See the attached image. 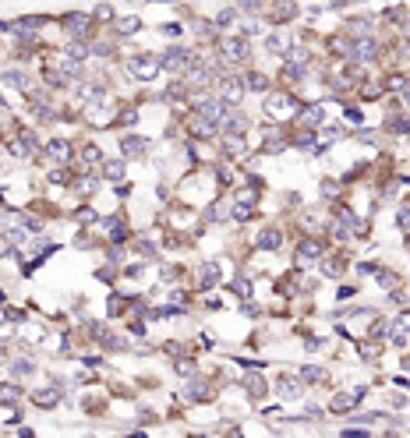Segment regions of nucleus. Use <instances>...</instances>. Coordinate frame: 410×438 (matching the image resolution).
<instances>
[{
	"mask_svg": "<svg viewBox=\"0 0 410 438\" xmlns=\"http://www.w3.org/2000/svg\"><path fill=\"white\" fill-rule=\"evenodd\" d=\"M128 68H131V74H135V78H141V81H152V78H156V71H159V60L141 53V57H131V64H128Z\"/></svg>",
	"mask_w": 410,
	"mask_h": 438,
	"instance_id": "f03ea898",
	"label": "nucleus"
},
{
	"mask_svg": "<svg viewBox=\"0 0 410 438\" xmlns=\"http://www.w3.org/2000/svg\"><path fill=\"white\" fill-rule=\"evenodd\" d=\"M266 110H269V117H273V120L290 117V96H269V99H266Z\"/></svg>",
	"mask_w": 410,
	"mask_h": 438,
	"instance_id": "20e7f679",
	"label": "nucleus"
},
{
	"mask_svg": "<svg viewBox=\"0 0 410 438\" xmlns=\"http://www.w3.org/2000/svg\"><path fill=\"white\" fill-rule=\"evenodd\" d=\"M219 283V262H205L202 265V287L209 290V287H216Z\"/></svg>",
	"mask_w": 410,
	"mask_h": 438,
	"instance_id": "6e6552de",
	"label": "nucleus"
},
{
	"mask_svg": "<svg viewBox=\"0 0 410 438\" xmlns=\"http://www.w3.org/2000/svg\"><path fill=\"white\" fill-rule=\"evenodd\" d=\"M219 25H230V21H237V11L233 7H226V11H219V18H216Z\"/></svg>",
	"mask_w": 410,
	"mask_h": 438,
	"instance_id": "a878e982",
	"label": "nucleus"
},
{
	"mask_svg": "<svg viewBox=\"0 0 410 438\" xmlns=\"http://www.w3.org/2000/svg\"><path fill=\"white\" fill-rule=\"evenodd\" d=\"M36 367L28 364V361H14V374H32Z\"/></svg>",
	"mask_w": 410,
	"mask_h": 438,
	"instance_id": "c85d7f7f",
	"label": "nucleus"
},
{
	"mask_svg": "<svg viewBox=\"0 0 410 438\" xmlns=\"http://www.w3.org/2000/svg\"><path fill=\"white\" fill-rule=\"evenodd\" d=\"M50 155H53V159H71V145L64 138H53V142H50Z\"/></svg>",
	"mask_w": 410,
	"mask_h": 438,
	"instance_id": "dca6fc26",
	"label": "nucleus"
},
{
	"mask_svg": "<svg viewBox=\"0 0 410 438\" xmlns=\"http://www.w3.org/2000/svg\"><path fill=\"white\" fill-rule=\"evenodd\" d=\"M241 96H244V85H241L237 78L223 81V106H226V103H241Z\"/></svg>",
	"mask_w": 410,
	"mask_h": 438,
	"instance_id": "423d86ee",
	"label": "nucleus"
},
{
	"mask_svg": "<svg viewBox=\"0 0 410 438\" xmlns=\"http://www.w3.org/2000/svg\"><path fill=\"white\" fill-rule=\"evenodd\" d=\"M219 57L223 60H244L248 57V43L241 36H223L219 39Z\"/></svg>",
	"mask_w": 410,
	"mask_h": 438,
	"instance_id": "f257e3e1",
	"label": "nucleus"
},
{
	"mask_svg": "<svg viewBox=\"0 0 410 438\" xmlns=\"http://www.w3.org/2000/svg\"><path fill=\"white\" fill-rule=\"evenodd\" d=\"M403 99H407V103H410V88H403Z\"/></svg>",
	"mask_w": 410,
	"mask_h": 438,
	"instance_id": "72a5a7b5",
	"label": "nucleus"
},
{
	"mask_svg": "<svg viewBox=\"0 0 410 438\" xmlns=\"http://www.w3.org/2000/svg\"><path fill=\"white\" fill-rule=\"evenodd\" d=\"M4 81H7V85H14V88H28V74H25V71H18V68L4 71Z\"/></svg>",
	"mask_w": 410,
	"mask_h": 438,
	"instance_id": "4468645a",
	"label": "nucleus"
},
{
	"mask_svg": "<svg viewBox=\"0 0 410 438\" xmlns=\"http://www.w3.org/2000/svg\"><path fill=\"white\" fill-rule=\"evenodd\" d=\"M354 403H357V396H336L333 399V410H350Z\"/></svg>",
	"mask_w": 410,
	"mask_h": 438,
	"instance_id": "5701e85b",
	"label": "nucleus"
},
{
	"mask_svg": "<svg viewBox=\"0 0 410 438\" xmlns=\"http://www.w3.org/2000/svg\"><path fill=\"white\" fill-rule=\"evenodd\" d=\"M81 155H85V163H99V159H103L99 145H85V148H81Z\"/></svg>",
	"mask_w": 410,
	"mask_h": 438,
	"instance_id": "4be33fe9",
	"label": "nucleus"
},
{
	"mask_svg": "<svg viewBox=\"0 0 410 438\" xmlns=\"http://www.w3.org/2000/svg\"><path fill=\"white\" fill-rule=\"evenodd\" d=\"M396 226H400V230H410V209H400V212H396Z\"/></svg>",
	"mask_w": 410,
	"mask_h": 438,
	"instance_id": "bb28decb",
	"label": "nucleus"
},
{
	"mask_svg": "<svg viewBox=\"0 0 410 438\" xmlns=\"http://www.w3.org/2000/svg\"><path fill=\"white\" fill-rule=\"evenodd\" d=\"M117 28H121L124 36H135L138 28H141V21H138L135 14H131V18H121V21H117Z\"/></svg>",
	"mask_w": 410,
	"mask_h": 438,
	"instance_id": "a211bd4d",
	"label": "nucleus"
},
{
	"mask_svg": "<svg viewBox=\"0 0 410 438\" xmlns=\"http://www.w3.org/2000/svg\"><path fill=\"white\" fill-rule=\"evenodd\" d=\"M350 53H354L357 60H375V53H378V46H375V39H357V43L350 46Z\"/></svg>",
	"mask_w": 410,
	"mask_h": 438,
	"instance_id": "39448f33",
	"label": "nucleus"
},
{
	"mask_svg": "<svg viewBox=\"0 0 410 438\" xmlns=\"http://www.w3.org/2000/svg\"><path fill=\"white\" fill-rule=\"evenodd\" d=\"M181 32H184L181 21H166V25H163V36H170V39H181Z\"/></svg>",
	"mask_w": 410,
	"mask_h": 438,
	"instance_id": "b1692460",
	"label": "nucleus"
},
{
	"mask_svg": "<svg viewBox=\"0 0 410 438\" xmlns=\"http://www.w3.org/2000/svg\"><path fill=\"white\" fill-rule=\"evenodd\" d=\"M64 25H71V32H85L81 25H89V14H64Z\"/></svg>",
	"mask_w": 410,
	"mask_h": 438,
	"instance_id": "f3484780",
	"label": "nucleus"
},
{
	"mask_svg": "<svg viewBox=\"0 0 410 438\" xmlns=\"http://www.w3.org/2000/svg\"><path fill=\"white\" fill-rule=\"evenodd\" d=\"M226 155H244V138H241V135H237V138H226Z\"/></svg>",
	"mask_w": 410,
	"mask_h": 438,
	"instance_id": "6ab92c4d",
	"label": "nucleus"
},
{
	"mask_svg": "<svg viewBox=\"0 0 410 438\" xmlns=\"http://www.w3.org/2000/svg\"><path fill=\"white\" fill-rule=\"evenodd\" d=\"M32 403L50 410V406H57V392H53V389H39V392H32Z\"/></svg>",
	"mask_w": 410,
	"mask_h": 438,
	"instance_id": "ddd939ff",
	"label": "nucleus"
},
{
	"mask_svg": "<svg viewBox=\"0 0 410 438\" xmlns=\"http://www.w3.org/2000/svg\"><path fill=\"white\" fill-rule=\"evenodd\" d=\"M248 88H255V92H266L269 88V81H266V74H248Z\"/></svg>",
	"mask_w": 410,
	"mask_h": 438,
	"instance_id": "aec40b11",
	"label": "nucleus"
},
{
	"mask_svg": "<svg viewBox=\"0 0 410 438\" xmlns=\"http://www.w3.org/2000/svg\"><path fill=\"white\" fill-rule=\"evenodd\" d=\"M343 438H368L364 431H343Z\"/></svg>",
	"mask_w": 410,
	"mask_h": 438,
	"instance_id": "473e14b6",
	"label": "nucleus"
},
{
	"mask_svg": "<svg viewBox=\"0 0 410 438\" xmlns=\"http://www.w3.org/2000/svg\"><path fill=\"white\" fill-rule=\"evenodd\" d=\"M121 152H124V155H141V152H145V138H135V135H128V138L121 142Z\"/></svg>",
	"mask_w": 410,
	"mask_h": 438,
	"instance_id": "1a4fd4ad",
	"label": "nucleus"
},
{
	"mask_svg": "<svg viewBox=\"0 0 410 438\" xmlns=\"http://www.w3.org/2000/svg\"><path fill=\"white\" fill-rule=\"evenodd\" d=\"M279 240H283V237H279V230H262V233H258V247H266V251H276V247H279Z\"/></svg>",
	"mask_w": 410,
	"mask_h": 438,
	"instance_id": "9b49d317",
	"label": "nucleus"
},
{
	"mask_svg": "<svg viewBox=\"0 0 410 438\" xmlns=\"http://www.w3.org/2000/svg\"><path fill=\"white\" fill-rule=\"evenodd\" d=\"M106 177H110V180H121V177H124V163H121V159L106 163Z\"/></svg>",
	"mask_w": 410,
	"mask_h": 438,
	"instance_id": "412c9836",
	"label": "nucleus"
},
{
	"mask_svg": "<svg viewBox=\"0 0 410 438\" xmlns=\"http://www.w3.org/2000/svg\"><path fill=\"white\" fill-rule=\"evenodd\" d=\"M96 18H99V21H106V18H113V7H96Z\"/></svg>",
	"mask_w": 410,
	"mask_h": 438,
	"instance_id": "7c9ffc66",
	"label": "nucleus"
},
{
	"mask_svg": "<svg viewBox=\"0 0 410 438\" xmlns=\"http://www.w3.org/2000/svg\"><path fill=\"white\" fill-rule=\"evenodd\" d=\"M14 396H18L14 385H0V403H4V399H14Z\"/></svg>",
	"mask_w": 410,
	"mask_h": 438,
	"instance_id": "c756f323",
	"label": "nucleus"
},
{
	"mask_svg": "<svg viewBox=\"0 0 410 438\" xmlns=\"http://www.w3.org/2000/svg\"><path fill=\"white\" fill-rule=\"evenodd\" d=\"M177 371H181V374H184V378H188V374H195V364H191V361H184V364L177 367Z\"/></svg>",
	"mask_w": 410,
	"mask_h": 438,
	"instance_id": "2f4dec72",
	"label": "nucleus"
},
{
	"mask_svg": "<svg viewBox=\"0 0 410 438\" xmlns=\"http://www.w3.org/2000/svg\"><path fill=\"white\" fill-rule=\"evenodd\" d=\"M279 396H283V399H301V385L290 382V378H283V382H279Z\"/></svg>",
	"mask_w": 410,
	"mask_h": 438,
	"instance_id": "2eb2a0df",
	"label": "nucleus"
},
{
	"mask_svg": "<svg viewBox=\"0 0 410 438\" xmlns=\"http://www.w3.org/2000/svg\"><path fill=\"white\" fill-rule=\"evenodd\" d=\"M301 120H304L308 128H318V124L326 120V110H322V106H304V117H301Z\"/></svg>",
	"mask_w": 410,
	"mask_h": 438,
	"instance_id": "f8f14e48",
	"label": "nucleus"
},
{
	"mask_svg": "<svg viewBox=\"0 0 410 438\" xmlns=\"http://www.w3.org/2000/svg\"><path fill=\"white\" fill-rule=\"evenodd\" d=\"M188 60H191V53H184L181 46H170V50L163 53L159 68H166V71H184V68H188Z\"/></svg>",
	"mask_w": 410,
	"mask_h": 438,
	"instance_id": "7ed1b4c3",
	"label": "nucleus"
},
{
	"mask_svg": "<svg viewBox=\"0 0 410 438\" xmlns=\"http://www.w3.org/2000/svg\"><path fill=\"white\" fill-rule=\"evenodd\" d=\"M343 120H350V124H357V128H361V120H364V117H361V110H357V106H350V110H343Z\"/></svg>",
	"mask_w": 410,
	"mask_h": 438,
	"instance_id": "393cba45",
	"label": "nucleus"
},
{
	"mask_svg": "<svg viewBox=\"0 0 410 438\" xmlns=\"http://www.w3.org/2000/svg\"><path fill=\"white\" fill-rule=\"evenodd\" d=\"M184 396H188L191 403H202V399H209V385H205V382H191V385L184 389Z\"/></svg>",
	"mask_w": 410,
	"mask_h": 438,
	"instance_id": "9d476101",
	"label": "nucleus"
},
{
	"mask_svg": "<svg viewBox=\"0 0 410 438\" xmlns=\"http://www.w3.org/2000/svg\"><path fill=\"white\" fill-rule=\"evenodd\" d=\"M230 290H237L241 297H251V287H248V279H237V283H230Z\"/></svg>",
	"mask_w": 410,
	"mask_h": 438,
	"instance_id": "cd10ccee",
	"label": "nucleus"
},
{
	"mask_svg": "<svg viewBox=\"0 0 410 438\" xmlns=\"http://www.w3.org/2000/svg\"><path fill=\"white\" fill-rule=\"evenodd\" d=\"M266 46H269V53H283V50L290 53V28H283V32L269 36V43H266Z\"/></svg>",
	"mask_w": 410,
	"mask_h": 438,
	"instance_id": "0eeeda50",
	"label": "nucleus"
}]
</instances>
